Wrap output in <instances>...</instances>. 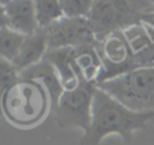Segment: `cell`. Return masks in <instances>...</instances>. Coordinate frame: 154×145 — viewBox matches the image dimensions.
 <instances>
[{"mask_svg":"<svg viewBox=\"0 0 154 145\" xmlns=\"http://www.w3.org/2000/svg\"><path fill=\"white\" fill-rule=\"evenodd\" d=\"M66 18H89L94 0H60Z\"/></svg>","mask_w":154,"mask_h":145,"instance_id":"15","label":"cell"},{"mask_svg":"<svg viewBox=\"0 0 154 145\" xmlns=\"http://www.w3.org/2000/svg\"><path fill=\"white\" fill-rule=\"evenodd\" d=\"M0 28L12 29L24 36L38 31L35 1L32 0H2L0 1Z\"/></svg>","mask_w":154,"mask_h":145,"instance_id":"7","label":"cell"},{"mask_svg":"<svg viewBox=\"0 0 154 145\" xmlns=\"http://www.w3.org/2000/svg\"><path fill=\"white\" fill-rule=\"evenodd\" d=\"M72 66L77 75L88 81H96L102 70L101 59L94 46L77 47Z\"/></svg>","mask_w":154,"mask_h":145,"instance_id":"11","label":"cell"},{"mask_svg":"<svg viewBox=\"0 0 154 145\" xmlns=\"http://www.w3.org/2000/svg\"><path fill=\"white\" fill-rule=\"evenodd\" d=\"M146 28L152 37V44L146 48L143 52L135 55V65L136 70L142 67H152L154 66V28L146 24Z\"/></svg>","mask_w":154,"mask_h":145,"instance_id":"17","label":"cell"},{"mask_svg":"<svg viewBox=\"0 0 154 145\" xmlns=\"http://www.w3.org/2000/svg\"><path fill=\"white\" fill-rule=\"evenodd\" d=\"M153 119L154 111H134L99 87L93 101L90 128L83 133L79 145H100L106 135L113 133L130 143L134 132L144 129Z\"/></svg>","mask_w":154,"mask_h":145,"instance_id":"1","label":"cell"},{"mask_svg":"<svg viewBox=\"0 0 154 145\" xmlns=\"http://www.w3.org/2000/svg\"><path fill=\"white\" fill-rule=\"evenodd\" d=\"M124 36L134 53V55L143 52L152 44V37L146 28V24H138L123 31Z\"/></svg>","mask_w":154,"mask_h":145,"instance_id":"14","label":"cell"},{"mask_svg":"<svg viewBox=\"0 0 154 145\" xmlns=\"http://www.w3.org/2000/svg\"><path fill=\"white\" fill-rule=\"evenodd\" d=\"M35 11L38 28L45 30L65 17L60 0H36Z\"/></svg>","mask_w":154,"mask_h":145,"instance_id":"12","label":"cell"},{"mask_svg":"<svg viewBox=\"0 0 154 145\" xmlns=\"http://www.w3.org/2000/svg\"><path fill=\"white\" fill-rule=\"evenodd\" d=\"M48 52V40L47 32L45 29H38L31 36H26L25 42L18 54V56L12 61L16 68L19 72L38 64L45 59L46 53Z\"/></svg>","mask_w":154,"mask_h":145,"instance_id":"9","label":"cell"},{"mask_svg":"<svg viewBox=\"0 0 154 145\" xmlns=\"http://www.w3.org/2000/svg\"><path fill=\"white\" fill-rule=\"evenodd\" d=\"M20 79L36 80V81L41 83L51 97L52 111H54L57 109L59 99L65 90L60 81L58 72L55 71V68L53 67V65L51 62H48L47 60L43 59L38 64L20 72Z\"/></svg>","mask_w":154,"mask_h":145,"instance_id":"8","label":"cell"},{"mask_svg":"<svg viewBox=\"0 0 154 145\" xmlns=\"http://www.w3.org/2000/svg\"><path fill=\"white\" fill-rule=\"evenodd\" d=\"M20 80V72L16 68V66L2 58H0V87L1 92L13 86L16 83Z\"/></svg>","mask_w":154,"mask_h":145,"instance_id":"16","label":"cell"},{"mask_svg":"<svg viewBox=\"0 0 154 145\" xmlns=\"http://www.w3.org/2000/svg\"><path fill=\"white\" fill-rule=\"evenodd\" d=\"M89 22L97 42L138 24L154 28V1L94 0Z\"/></svg>","mask_w":154,"mask_h":145,"instance_id":"2","label":"cell"},{"mask_svg":"<svg viewBox=\"0 0 154 145\" xmlns=\"http://www.w3.org/2000/svg\"><path fill=\"white\" fill-rule=\"evenodd\" d=\"M48 50L96 46L97 41L88 18H61L46 29Z\"/></svg>","mask_w":154,"mask_h":145,"instance_id":"6","label":"cell"},{"mask_svg":"<svg viewBox=\"0 0 154 145\" xmlns=\"http://www.w3.org/2000/svg\"><path fill=\"white\" fill-rule=\"evenodd\" d=\"M99 86L96 81H88L78 77V85L64 91L54 110L58 126L61 128H81L88 132L91 122L93 101Z\"/></svg>","mask_w":154,"mask_h":145,"instance_id":"5","label":"cell"},{"mask_svg":"<svg viewBox=\"0 0 154 145\" xmlns=\"http://www.w3.org/2000/svg\"><path fill=\"white\" fill-rule=\"evenodd\" d=\"M75 52L76 48H59L49 49L45 55V60L51 62L58 72L65 91L72 90L78 85V75L72 66Z\"/></svg>","mask_w":154,"mask_h":145,"instance_id":"10","label":"cell"},{"mask_svg":"<svg viewBox=\"0 0 154 145\" xmlns=\"http://www.w3.org/2000/svg\"><path fill=\"white\" fill-rule=\"evenodd\" d=\"M97 86L134 111H154V66L134 70Z\"/></svg>","mask_w":154,"mask_h":145,"instance_id":"4","label":"cell"},{"mask_svg":"<svg viewBox=\"0 0 154 145\" xmlns=\"http://www.w3.org/2000/svg\"><path fill=\"white\" fill-rule=\"evenodd\" d=\"M25 38L26 36L12 29L0 28V58L12 62L18 56Z\"/></svg>","mask_w":154,"mask_h":145,"instance_id":"13","label":"cell"},{"mask_svg":"<svg viewBox=\"0 0 154 145\" xmlns=\"http://www.w3.org/2000/svg\"><path fill=\"white\" fill-rule=\"evenodd\" d=\"M1 108L10 122L20 127H29L45 117L48 109H52V103L41 83L20 79L1 92Z\"/></svg>","mask_w":154,"mask_h":145,"instance_id":"3","label":"cell"}]
</instances>
